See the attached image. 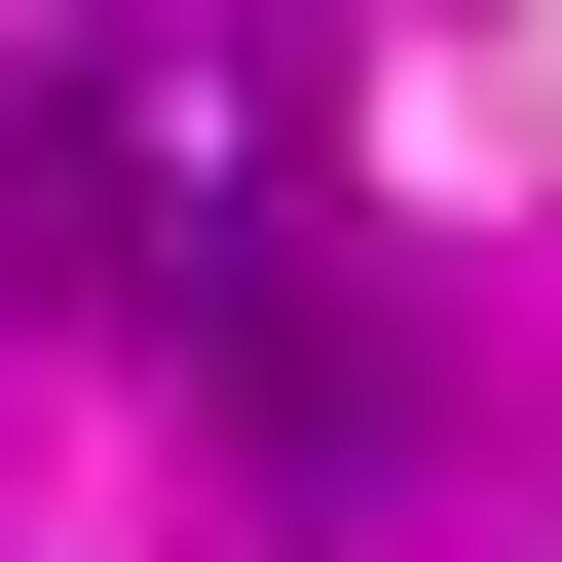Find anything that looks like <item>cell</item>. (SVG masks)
<instances>
[{
	"instance_id": "cell-1",
	"label": "cell",
	"mask_w": 562,
	"mask_h": 562,
	"mask_svg": "<svg viewBox=\"0 0 562 562\" xmlns=\"http://www.w3.org/2000/svg\"><path fill=\"white\" fill-rule=\"evenodd\" d=\"M0 225H38V301L225 375L338 262V0H76V38H0Z\"/></svg>"
},
{
	"instance_id": "cell-2",
	"label": "cell",
	"mask_w": 562,
	"mask_h": 562,
	"mask_svg": "<svg viewBox=\"0 0 562 562\" xmlns=\"http://www.w3.org/2000/svg\"><path fill=\"white\" fill-rule=\"evenodd\" d=\"M225 413H262V487H301V525L450 487V338H413V262H301V301L225 338Z\"/></svg>"
}]
</instances>
